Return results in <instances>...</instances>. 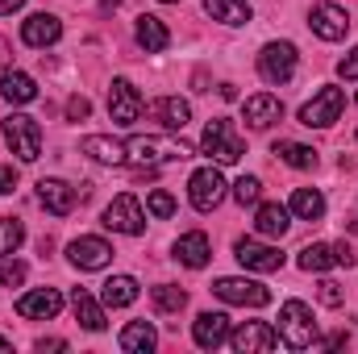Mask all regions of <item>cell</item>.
Listing matches in <instances>:
<instances>
[{
    "label": "cell",
    "instance_id": "1",
    "mask_svg": "<svg viewBox=\"0 0 358 354\" xmlns=\"http://www.w3.org/2000/svg\"><path fill=\"white\" fill-rule=\"evenodd\" d=\"M125 155H129V163H138V167H163V163H183V159H192L196 146H187V142H179V138H155V134H146V138H129V142H125Z\"/></svg>",
    "mask_w": 358,
    "mask_h": 354
},
{
    "label": "cell",
    "instance_id": "2",
    "mask_svg": "<svg viewBox=\"0 0 358 354\" xmlns=\"http://www.w3.org/2000/svg\"><path fill=\"white\" fill-rule=\"evenodd\" d=\"M275 334H279V342L292 346V351H308V346H317V317H313V309H308L304 300H287V304L279 309V325H275Z\"/></svg>",
    "mask_w": 358,
    "mask_h": 354
},
{
    "label": "cell",
    "instance_id": "3",
    "mask_svg": "<svg viewBox=\"0 0 358 354\" xmlns=\"http://www.w3.org/2000/svg\"><path fill=\"white\" fill-rule=\"evenodd\" d=\"M200 150H204L213 163L229 167V163H238V159L246 155V142L238 138V129H234L229 121H208V125H204V138H200Z\"/></svg>",
    "mask_w": 358,
    "mask_h": 354
},
{
    "label": "cell",
    "instance_id": "4",
    "mask_svg": "<svg viewBox=\"0 0 358 354\" xmlns=\"http://www.w3.org/2000/svg\"><path fill=\"white\" fill-rule=\"evenodd\" d=\"M4 142L13 146V155H17L21 163H34V159L42 155V129H38V121L25 117V113H8V117H4Z\"/></svg>",
    "mask_w": 358,
    "mask_h": 354
},
{
    "label": "cell",
    "instance_id": "5",
    "mask_svg": "<svg viewBox=\"0 0 358 354\" xmlns=\"http://www.w3.org/2000/svg\"><path fill=\"white\" fill-rule=\"evenodd\" d=\"M259 76L275 88H283L296 76V46L292 42H267L259 50Z\"/></svg>",
    "mask_w": 358,
    "mask_h": 354
},
{
    "label": "cell",
    "instance_id": "6",
    "mask_svg": "<svg viewBox=\"0 0 358 354\" xmlns=\"http://www.w3.org/2000/svg\"><path fill=\"white\" fill-rule=\"evenodd\" d=\"M342 108H346V92L342 88H321L304 108H300V125H308V129H329V125L342 117Z\"/></svg>",
    "mask_w": 358,
    "mask_h": 354
},
{
    "label": "cell",
    "instance_id": "7",
    "mask_svg": "<svg viewBox=\"0 0 358 354\" xmlns=\"http://www.w3.org/2000/svg\"><path fill=\"white\" fill-rule=\"evenodd\" d=\"M213 292H217L225 304H242V309H263V304H271V288H267V283L238 279V275L217 279V283H213Z\"/></svg>",
    "mask_w": 358,
    "mask_h": 354
},
{
    "label": "cell",
    "instance_id": "8",
    "mask_svg": "<svg viewBox=\"0 0 358 354\" xmlns=\"http://www.w3.org/2000/svg\"><path fill=\"white\" fill-rule=\"evenodd\" d=\"M104 225H108L113 234H129V238H138V234L146 229V213H142L138 196H129V192L113 196V204L104 208Z\"/></svg>",
    "mask_w": 358,
    "mask_h": 354
},
{
    "label": "cell",
    "instance_id": "9",
    "mask_svg": "<svg viewBox=\"0 0 358 354\" xmlns=\"http://www.w3.org/2000/svg\"><path fill=\"white\" fill-rule=\"evenodd\" d=\"M187 200H192V208L213 213L225 200V179H221V171L217 167H200L196 176L187 179Z\"/></svg>",
    "mask_w": 358,
    "mask_h": 354
},
{
    "label": "cell",
    "instance_id": "10",
    "mask_svg": "<svg viewBox=\"0 0 358 354\" xmlns=\"http://www.w3.org/2000/svg\"><path fill=\"white\" fill-rule=\"evenodd\" d=\"M300 271H329V267H350L355 263V250L346 242H313L300 250Z\"/></svg>",
    "mask_w": 358,
    "mask_h": 354
},
{
    "label": "cell",
    "instance_id": "11",
    "mask_svg": "<svg viewBox=\"0 0 358 354\" xmlns=\"http://www.w3.org/2000/svg\"><path fill=\"white\" fill-rule=\"evenodd\" d=\"M142 96H138V88L125 80V76H117L113 84H108V117L117 121V125H134L138 117H142Z\"/></svg>",
    "mask_w": 358,
    "mask_h": 354
},
{
    "label": "cell",
    "instance_id": "12",
    "mask_svg": "<svg viewBox=\"0 0 358 354\" xmlns=\"http://www.w3.org/2000/svg\"><path fill=\"white\" fill-rule=\"evenodd\" d=\"M229 342H234L238 354H267L279 346V334H275V325H267V321H246V325H238L229 334Z\"/></svg>",
    "mask_w": 358,
    "mask_h": 354
},
{
    "label": "cell",
    "instance_id": "13",
    "mask_svg": "<svg viewBox=\"0 0 358 354\" xmlns=\"http://www.w3.org/2000/svg\"><path fill=\"white\" fill-rule=\"evenodd\" d=\"M308 29H313L317 38H325V42H342V38L350 34V17H346V8H338V4H313Z\"/></svg>",
    "mask_w": 358,
    "mask_h": 354
},
{
    "label": "cell",
    "instance_id": "14",
    "mask_svg": "<svg viewBox=\"0 0 358 354\" xmlns=\"http://www.w3.org/2000/svg\"><path fill=\"white\" fill-rule=\"evenodd\" d=\"M67 263L80 267V271H104L113 263V246L104 238H76L67 246Z\"/></svg>",
    "mask_w": 358,
    "mask_h": 354
},
{
    "label": "cell",
    "instance_id": "15",
    "mask_svg": "<svg viewBox=\"0 0 358 354\" xmlns=\"http://www.w3.org/2000/svg\"><path fill=\"white\" fill-rule=\"evenodd\" d=\"M234 255H238V263L246 267V271H259V275H271V271H279V267H283L279 246L255 242V238H242V242L234 246Z\"/></svg>",
    "mask_w": 358,
    "mask_h": 354
},
{
    "label": "cell",
    "instance_id": "16",
    "mask_svg": "<svg viewBox=\"0 0 358 354\" xmlns=\"http://www.w3.org/2000/svg\"><path fill=\"white\" fill-rule=\"evenodd\" d=\"M59 38H63V21H59L55 13H34L29 21H21V42H25V46L46 50V46H55Z\"/></svg>",
    "mask_w": 358,
    "mask_h": 354
},
{
    "label": "cell",
    "instance_id": "17",
    "mask_svg": "<svg viewBox=\"0 0 358 354\" xmlns=\"http://www.w3.org/2000/svg\"><path fill=\"white\" fill-rule=\"evenodd\" d=\"M17 313H21V317H29V321H50V317H59V313H63V296H59L55 288L25 292V296L17 300Z\"/></svg>",
    "mask_w": 358,
    "mask_h": 354
},
{
    "label": "cell",
    "instance_id": "18",
    "mask_svg": "<svg viewBox=\"0 0 358 354\" xmlns=\"http://www.w3.org/2000/svg\"><path fill=\"white\" fill-rule=\"evenodd\" d=\"M192 342L200 351H217L221 342H229V317L225 313H200L192 321Z\"/></svg>",
    "mask_w": 358,
    "mask_h": 354
},
{
    "label": "cell",
    "instance_id": "19",
    "mask_svg": "<svg viewBox=\"0 0 358 354\" xmlns=\"http://www.w3.org/2000/svg\"><path fill=\"white\" fill-rule=\"evenodd\" d=\"M242 117H246V125H250V129H271V125L283 117V104H279V96L259 92V96H246Z\"/></svg>",
    "mask_w": 358,
    "mask_h": 354
},
{
    "label": "cell",
    "instance_id": "20",
    "mask_svg": "<svg viewBox=\"0 0 358 354\" xmlns=\"http://www.w3.org/2000/svg\"><path fill=\"white\" fill-rule=\"evenodd\" d=\"M38 200H42V208H46V213L67 217V213L76 208V187H71V183H63V179H38Z\"/></svg>",
    "mask_w": 358,
    "mask_h": 354
},
{
    "label": "cell",
    "instance_id": "21",
    "mask_svg": "<svg viewBox=\"0 0 358 354\" xmlns=\"http://www.w3.org/2000/svg\"><path fill=\"white\" fill-rule=\"evenodd\" d=\"M80 150L96 159V163H104V167H121V163H129V155H125V142H117V138H104V134H88L84 142H80Z\"/></svg>",
    "mask_w": 358,
    "mask_h": 354
},
{
    "label": "cell",
    "instance_id": "22",
    "mask_svg": "<svg viewBox=\"0 0 358 354\" xmlns=\"http://www.w3.org/2000/svg\"><path fill=\"white\" fill-rule=\"evenodd\" d=\"M176 259L183 267H192V271H200V267H208V259H213V246H208V238L200 229H192V234H183L176 242Z\"/></svg>",
    "mask_w": 358,
    "mask_h": 354
},
{
    "label": "cell",
    "instance_id": "23",
    "mask_svg": "<svg viewBox=\"0 0 358 354\" xmlns=\"http://www.w3.org/2000/svg\"><path fill=\"white\" fill-rule=\"evenodd\" d=\"M138 46L146 50V55H159V50H167L171 46V34H167V25L159 21V17H150V13H142L138 17Z\"/></svg>",
    "mask_w": 358,
    "mask_h": 354
},
{
    "label": "cell",
    "instance_id": "24",
    "mask_svg": "<svg viewBox=\"0 0 358 354\" xmlns=\"http://www.w3.org/2000/svg\"><path fill=\"white\" fill-rule=\"evenodd\" d=\"M100 300H104L108 309L134 304V300H138V279H134V275H113V279H104V283H100Z\"/></svg>",
    "mask_w": 358,
    "mask_h": 354
},
{
    "label": "cell",
    "instance_id": "25",
    "mask_svg": "<svg viewBox=\"0 0 358 354\" xmlns=\"http://www.w3.org/2000/svg\"><path fill=\"white\" fill-rule=\"evenodd\" d=\"M204 13L221 25H246L250 21V0H204Z\"/></svg>",
    "mask_w": 358,
    "mask_h": 354
},
{
    "label": "cell",
    "instance_id": "26",
    "mask_svg": "<svg viewBox=\"0 0 358 354\" xmlns=\"http://www.w3.org/2000/svg\"><path fill=\"white\" fill-rule=\"evenodd\" d=\"M71 309H76V321L84 325V330H92V334H100L108 321H104V309L92 300V292H84V288H76L71 292Z\"/></svg>",
    "mask_w": 358,
    "mask_h": 354
},
{
    "label": "cell",
    "instance_id": "27",
    "mask_svg": "<svg viewBox=\"0 0 358 354\" xmlns=\"http://www.w3.org/2000/svg\"><path fill=\"white\" fill-rule=\"evenodd\" d=\"M287 213H296L300 221H321V217H325V196H321L317 187H296Z\"/></svg>",
    "mask_w": 358,
    "mask_h": 354
},
{
    "label": "cell",
    "instance_id": "28",
    "mask_svg": "<svg viewBox=\"0 0 358 354\" xmlns=\"http://www.w3.org/2000/svg\"><path fill=\"white\" fill-rule=\"evenodd\" d=\"M150 108H155V117L163 121V129H183V125L192 121V104L179 100V96H163V100H155Z\"/></svg>",
    "mask_w": 358,
    "mask_h": 354
},
{
    "label": "cell",
    "instance_id": "29",
    "mask_svg": "<svg viewBox=\"0 0 358 354\" xmlns=\"http://www.w3.org/2000/svg\"><path fill=\"white\" fill-rule=\"evenodd\" d=\"M0 96H4L8 104H29V100L38 96V84H34L25 71H4V76H0Z\"/></svg>",
    "mask_w": 358,
    "mask_h": 354
},
{
    "label": "cell",
    "instance_id": "30",
    "mask_svg": "<svg viewBox=\"0 0 358 354\" xmlns=\"http://www.w3.org/2000/svg\"><path fill=\"white\" fill-rule=\"evenodd\" d=\"M155 342H159V334H155L150 321H129V325L121 330V351H129V354L155 351Z\"/></svg>",
    "mask_w": 358,
    "mask_h": 354
},
{
    "label": "cell",
    "instance_id": "31",
    "mask_svg": "<svg viewBox=\"0 0 358 354\" xmlns=\"http://www.w3.org/2000/svg\"><path fill=\"white\" fill-rule=\"evenodd\" d=\"M287 208L283 204H259V213H255V229L263 234V238H283L287 234Z\"/></svg>",
    "mask_w": 358,
    "mask_h": 354
},
{
    "label": "cell",
    "instance_id": "32",
    "mask_svg": "<svg viewBox=\"0 0 358 354\" xmlns=\"http://www.w3.org/2000/svg\"><path fill=\"white\" fill-rule=\"evenodd\" d=\"M275 155H279L287 167H296V171H313V167H317V150L304 146V142H275Z\"/></svg>",
    "mask_w": 358,
    "mask_h": 354
},
{
    "label": "cell",
    "instance_id": "33",
    "mask_svg": "<svg viewBox=\"0 0 358 354\" xmlns=\"http://www.w3.org/2000/svg\"><path fill=\"white\" fill-rule=\"evenodd\" d=\"M150 304H155V313H179V309L187 304V292L176 288V283H159V288L150 292Z\"/></svg>",
    "mask_w": 358,
    "mask_h": 354
},
{
    "label": "cell",
    "instance_id": "34",
    "mask_svg": "<svg viewBox=\"0 0 358 354\" xmlns=\"http://www.w3.org/2000/svg\"><path fill=\"white\" fill-rule=\"evenodd\" d=\"M25 242V225L13 221V217H0V259L17 255V246Z\"/></svg>",
    "mask_w": 358,
    "mask_h": 354
},
{
    "label": "cell",
    "instance_id": "35",
    "mask_svg": "<svg viewBox=\"0 0 358 354\" xmlns=\"http://www.w3.org/2000/svg\"><path fill=\"white\" fill-rule=\"evenodd\" d=\"M259 196H263V183H259V176H242L238 183H234V200L246 208V204H259Z\"/></svg>",
    "mask_w": 358,
    "mask_h": 354
},
{
    "label": "cell",
    "instance_id": "36",
    "mask_svg": "<svg viewBox=\"0 0 358 354\" xmlns=\"http://www.w3.org/2000/svg\"><path fill=\"white\" fill-rule=\"evenodd\" d=\"M146 208H150L155 217H171V213H176V196L163 192V187H155V192L146 196Z\"/></svg>",
    "mask_w": 358,
    "mask_h": 354
},
{
    "label": "cell",
    "instance_id": "37",
    "mask_svg": "<svg viewBox=\"0 0 358 354\" xmlns=\"http://www.w3.org/2000/svg\"><path fill=\"white\" fill-rule=\"evenodd\" d=\"M0 283H4V288H21V283H25V263L0 259Z\"/></svg>",
    "mask_w": 358,
    "mask_h": 354
},
{
    "label": "cell",
    "instance_id": "38",
    "mask_svg": "<svg viewBox=\"0 0 358 354\" xmlns=\"http://www.w3.org/2000/svg\"><path fill=\"white\" fill-rule=\"evenodd\" d=\"M317 296H321V304H329V309H338V304L346 300V292H342V283H334V279H325Z\"/></svg>",
    "mask_w": 358,
    "mask_h": 354
},
{
    "label": "cell",
    "instance_id": "39",
    "mask_svg": "<svg viewBox=\"0 0 358 354\" xmlns=\"http://www.w3.org/2000/svg\"><path fill=\"white\" fill-rule=\"evenodd\" d=\"M88 113H92L88 96H71V100H67V117H71V121H84Z\"/></svg>",
    "mask_w": 358,
    "mask_h": 354
},
{
    "label": "cell",
    "instance_id": "40",
    "mask_svg": "<svg viewBox=\"0 0 358 354\" xmlns=\"http://www.w3.org/2000/svg\"><path fill=\"white\" fill-rule=\"evenodd\" d=\"M338 76H342V80H358V50H350V55L338 63Z\"/></svg>",
    "mask_w": 358,
    "mask_h": 354
},
{
    "label": "cell",
    "instance_id": "41",
    "mask_svg": "<svg viewBox=\"0 0 358 354\" xmlns=\"http://www.w3.org/2000/svg\"><path fill=\"white\" fill-rule=\"evenodd\" d=\"M13 187H17V171H13L8 163H0V196H4V192H13Z\"/></svg>",
    "mask_w": 358,
    "mask_h": 354
},
{
    "label": "cell",
    "instance_id": "42",
    "mask_svg": "<svg viewBox=\"0 0 358 354\" xmlns=\"http://www.w3.org/2000/svg\"><path fill=\"white\" fill-rule=\"evenodd\" d=\"M4 71H13V46L0 38V76H4Z\"/></svg>",
    "mask_w": 358,
    "mask_h": 354
},
{
    "label": "cell",
    "instance_id": "43",
    "mask_svg": "<svg viewBox=\"0 0 358 354\" xmlns=\"http://www.w3.org/2000/svg\"><path fill=\"white\" fill-rule=\"evenodd\" d=\"M38 351L46 354V351H67V342L63 338H38Z\"/></svg>",
    "mask_w": 358,
    "mask_h": 354
},
{
    "label": "cell",
    "instance_id": "44",
    "mask_svg": "<svg viewBox=\"0 0 358 354\" xmlns=\"http://www.w3.org/2000/svg\"><path fill=\"white\" fill-rule=\"evenodd\" d=\"M25 0H0V17H8V13H17Z\"/></svg>",
    "mask_w": 358,
    "mask_h": 354
},
{
    "label": "cell",
    "instance_id": "45",
    "mask_svg": "<svg viewBox=\"0 0 358 354\" xmlns=\"http://www.w3.org/2000/svg\"><path fill=\"white\" fill-rule=\"evenodd\" d=\"M346 338H350V334H334V338H325V346L338 351V346H346Z\"/></svg>",
    "mask_w": 358,
    "mask_h": 354
},
{
    "label": "cell",
    "instance_id": "46",
    "mask_svg": "<svg viewBox=\"0 0 358 354\" xmlns=\"http://www.w3.org/2000/svg\"><path fill=\"white\" fill-rule=\"evenodd\" d=\"M0 351H13V342H8V338H4V334H0Z\"/></svg>",
    "mask_w": 358,
    "mask_h": 354
},
{
    "label": "cell",
    "instance_id": "47",
    "mask_svg": "<svg viewBox=\"0 0 358 354\" xmlns=\"http://www.w3.org/2000/svg\"><path fill=\"white\" fill-rule=\"evenodd\" d=\"M163 4H176V0H163Z\"/></svg>",
    "mask_w": 358,
    "mask_h": 354
}]
</instances>
